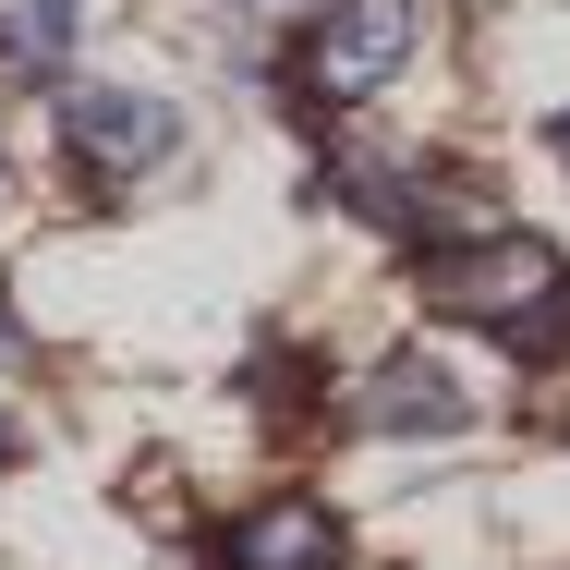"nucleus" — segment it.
Masks as SVG:
<instances>
[{
    "label": "nucleus",
    "mask_w": 570,
    "mask_h": 570,
    "mask_svg": "<svg viewBox=\"0 0 570 570\" xmlns=\"http://www.w3.org/2000/svg\"><path fill=\"white\" fill-rule=\"evenodd\" d=\"M425 316L498 328L534 364H570V255L547 230H485V243H438L425 267Z\"/></svg>",
    "instance_id": "f257e3e1"
},
{
    "label": "nucleus",
    "mask_w": 570,
    "mask_h": 570,
    "mask_svg": "<svg viewBox=\"0 0 570 570\" xmlns=\"http://www.w3.org/2000/svg\"><path fill=\"white\" fill-rule=\"evenodd\" d=\"M364 425H376V438H413V425H461L450 364H425V352H389V364H376V389H364Z\"/></svg>",
    "instance_id": "39448f33"
},
{
    "label": "nucleus",
    "mask_w": 570,
    "mask_h": 570,
    "mask_svg": "<svg viewBox=\"0 0 570 570\" xmlns=\"http://www.w3.org/2000/svg\"><path fill=\"white\" fill-rule=\"evenodd\" d=\"M547 146H559V158H570V110H559V121H547Z\"/></svg>",
    "instance_id": "6e6552de"
},
{
    "label": "nucleus",
    "mask_w": 570,
    "mask_h": 570,
    "mask_svg": "<svg viewBox=\"0 0 570 570\" xmlns=\"http://www.w3.org/2000/svg\"><path fill=\"white\" fill-rule=\"evenodd\" d=\"M61 146H73L86 170L134 183V170H158V158L183 146V110H170V98H146V86H86V98L61 110Z\"/></svg>",
    "instance_id": "7ed1b4c3"
},
{
    "label": "nucleus",
    "mask_w": 570,
    "mask_h": 570,
    "mask_svg": "<svg viewBox=\"0 0 570 570\" xmlns=\"http://www.w3.org/2000/svg\"><path fill=\"white\" fill-rule=\"evenodd\" d=\"M341 559V510L328 498H267L255 522L219 534V570H328Z\"/></svg>",
    "instance_id": "20e7f679"
},
{
    "label": "nucleus",
    "mask_w": 570,
    "mask_h": 570,
    "mask_svg": "<svg viewBox=\"0 0 570 570\" xmlns=\"http://www.w3.org/2000/svg\"><path fill=\"white\" fill-rule=\"evenodd\" d=\"M413 0H316V24H304V98L316 110H364V98H389V73L413 61Z\"/></svg>",
    "instance_id": "f03ea898"
},
{
    "label": "nucleus",
    "mask_w": 570,
    "mask_h": 570,
    "mask_svg": "<svg viewBox=\"0 0 570 570\" xmlns=\"http://www.w3.org/2000/svg\"><path fill=\"white\" fill-rule=\"evenodd\" d=\"M12 352H24V341H12V304H0V364H12Z\"/></svg>",
    "instance_id": "0eeeda50"
},
{
    "label": "nucleus",
    "mask_w": 570,
    "mask_h": 570,
    "mask_svg": "<svg viewBox=\"0 0 570 570\" xmlns=\"http://www.w3.org/2000/svg\"><path fill=\"white\" fill-rule=\"evenodd\" d=\"M73 61V0H0V73H61Z\"/></svg>",
    "instance_id": "423d86ee"
},
{
    "label": "nucleus",
    "mask_w": 570,
    "mask_h": 570,
    "mask_svg": "<svg viewBox=\"0 0 570 570\" xmlns=\"http://www.w3.org/2000/svg\"><path fill=\"white\" fill-rule=\"evenodd\" d=\"M0 461H12V425H0Z\"/></svg>",
    "instance_id": "1a4fd4ad"
}]
</instances>
